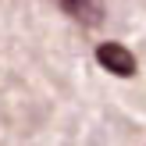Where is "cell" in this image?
Here are the masks:
<instances>
[{
  "instance_id": "cell-1",
  "label": "cell",
  "mask_w": 146,
  "mask_h": 146,
  "mask_svg": "<svg viewBox=\"0 0 146 146\" xmlns=\"http://www.w3.org/2000/svg\"><path fill=\"white\" fill-rule=\"evenodd\" d=\"M96 64L107 68L111 75H118V78H135V71H139L132 50L121 46V43H100L96 46Z\"/></svg>"
},
{
  "instance_id": "cell-2",
  "label": "cell",
  "mask_w": 146,
  "mask_h": 146,
  "mask_svg": "<svg viewBox=\"0 0 146 146\" xmlns=\"http://www.w3.org/2000/svg\"><path fill=\"white\" fill-rule=\"evenodd\" d=\"M57 7H61L68 18H75L78 25H86V29H93V25H104V18H107V7H104V0H54Z\"/></svg>"
}]
</instances>
